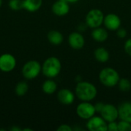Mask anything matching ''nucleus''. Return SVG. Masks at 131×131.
I'll use <instances>...</instances> for the list:
<instances>
[{
  "label": "nucleus",
  "mask_w": 131,
  "mask_h": 131,
  "mask_svg": "<svg viewBox=\"0 0 131 131\" xmlns=\"http://www.w3.org/2000/svg\"><path fill=\"white\" fill-rule=\"evenodd\" d=\"M41 72V64L35 60L27 61L21 68V74L27 80H33L36 78Z\"/></svg>",
  "instance_id": "20e7f679"
},
{
  "label": "nucleus",
  "mask_w": 131,
  "mask_h": 131,
  "mask_svg": "<svg viewBox=\"0 0 131 131\" xmlns=\"http://www.w3.org/2000/svg\"><path fill=\"white\" fill-rule=\"evenodd\" d=\"M87 129L90 131H107V122L101 116H93L88 120Z\"/></svg>",
  "instance_id": "6e6552de"
},
{
  "label": "nucleus",
  "mask_w": 131,
  "mask_h": 131,
  "mask_svg": "<svg viewBox=\"0 0 131 131\" xmlns=\"http://www.w3.org/2000/svg\"><path fill=\"white\" fill-rule=\"evenodd\" d=\"M117 86L120 91L123 92H127L131 89V82L127 78H121Z\"/></svg>",
  "instance_id": "412c9836"
},
{
  "label": "nucleus",
  "mask_w": 131,
  "mask_h": 131,
  "mask_svg": "<svg viewBox=\"0 0 131 131\" xmlns=\"http://www.w3.org/2000/svg\"><path fill=\"white\" fill-rule=\"evenodd\" d=\"M8 7L13 11H19L23 9V0H9Z\"/></svg>",
  "instance_id": "4be33fe9"
},
{
  "label": "nucleus",
  "mask_w": 131,
  "mask_h": 131,
  "mask_svg": "<svg viewBox=\"0 0 131 131\" xmlns=\"http://www.w3.org/2000/svg\"><path fill=\"white\" fill-rule=\"evenodd\" d=\"M104 14L99 8L91 9L85 16V23L90 28L101 27L104 23Z\"/></svg>",
  "instance_id": "39448f33"
},
{
  "label": "nucleus",
  "mask_w": 131,
  "mask_h": 131,
  "mask_svg": "<svg viewBox=\"0 0 131 131\" xmlns=\"http://www.w3.org/2000/svg\"><path fill=\"white\" fill-rule=\"evenodd\" d=\"M75 96L81 101H91L97 95V89L94 84L91 82L81 81L77 83L75 90Z\"/></svg>",
  "instance_id": "f257e3e1"
},
{
  "label": "nucleus",
  "mask_w": 131,
  "mask_h": 131,
  "mask_svg": "<svg viewBox=\"0 0 131 131\" xmlns=\"http://www.w3.org/2000/svg\"><path fill=\"white\" fill-rule=\"evenodd\" d=\"M118 113L120 120L131 123V102L126 101L121 104L118 107Z\"/></svg>",
  "instance_id": "4468645a"
},
{
  "label": "nucleus",
  "mask_w": 131,
  "mask_h": 131,
  "mask_svg": "<svg viewBox=\"0 0 131 131\" xmlns=\"http://www.w3.org/2000/svg\"><path fill=\"white\" fill-rule=\"evenodd\" d=\"M2 0H0V8L2 6Z\"/></svg>",
  "instance_id": "7c9ffc66"
},
{
  "label": "nucleus",
  "mask_w": 131,
  "mask_h": 131,
  "mask_svg": "<svg viewBox=\"0 0 131 131\" xmlns=\"http://www.w3.org/2000/svg\"><path fill=\"white\" fill-rule=\"evenodd\" d=\"M118 124V131H130L131 130V123L120 120L117 122Z\"/></svg>",
  "instance_id": "5701e85b"
},
{
  "label": "nucleus",
  "mask_w": 131,
  "mask_h": 131,
  "mask_svg": "<svg viewBox=\"0 0 131 131\" xmlns=\"http://www.w3.org/2000/svg\"><path fill=\"white\" fill-rule=\"evenodd\" d=\"M99 81L105 87L113 88L117 85L121 78L117 70L113 68L107 67L103 68L99 73Z\"/></svg>",
  "instance_id": "7ed1b4c3"
},
{
  "label": "nucleus",
  "mask_w": 131,
  "mask_h": 131,
  "mask_svg": "<svg viewBox=\"0 0 131 131\" xmlns=\"http://www.w3.org/2000/svg\"><path fill=\"white\" fill-rule=\"evenodd\" d=\"M88 26L87 25V24L84 22V23H81L79 25H78V31H80V32H81V31H85L86 30V28H88Z\"/></svg>",
  "instance_id": "c85d7f7f"
},
{
  "label": "nucleus",
  "mask_w": 131,
  "mask_h": 131,
  "mask_svg": "<svg viewBox=\"0 0 131 131\" xmlns=\"http://www.w3.org/2000/svg\"><path fill=\"white\" fill-rule=\"evenodd\" d=\"M94 55L95 59L101 63H105V62L108 61L110 59L109 51L105 48H103V47L97 48L94 51Z\"/></svg>",
  "instance_id": "6ab92c4d"
},
{
  "label": "nucleus",
  "mask_w": 131,
  "mask_h": 131,
  "mask_svg": "<svg viewBox=\"0 0 131 131\" xmlns=\"http://www.w3.org/2000/svg\"><path fill=\"white\" fill-rule=\"evenodd\" d=\"M61 71V62L54 56H51L45 60L41 64V72L47 78H56Z\"/></svg>",
  "instance_id": "f03ea898"
},
{
  "label": "nucleus",
  "mask_w": 131,
  "mask_h": 131,
  "mask_svg": "<svg viewBox=\"0 0 131 131\" xmlns=\"http://www.w3.org/2000/svg\"><path fill=\"white\" fill-rule=\"evenodd\" d=\"M96 113L94 105L90 101H81L76 107L77 115L83 120L88 121L94 116Z\"/></svg>",
  "instance_id": "423d86ee"
},
{
  "label": "nucleus",
  "mask_w": 131,
  "mask_h": 131,
  "mask_svg": "<svg viewBox=\"0 0 131 131\" xmlns=\"http://www.w3.org/2000/svg\"><path fill=\"white\" fill-rule=\"evenodd\" d=\"M73 128L68 124H61L58 128L57 131H72Z\"/></svg>",
  "instance_id": "bb28decb"
},
{
  "label": "nucleus",
  "mask_w": 131,
  "mask_h": 131,
  "mask_svg": "<svg viewBox=\"0 0 131 131\" xmlns=\"http://www.w3.org/2000/svg\"><path fill=\"white\" fill-rule=\"evenodd\" d=\"M124 51L125 52L131 57V38L127 39L124 43Z\"/></svg>",
  "instance_id": "a878e982"
},
{
  "label": "nucleus",
  "mask_w": 131,
  "mask_h": 131,
  "mask_svg": "<svg viewBox=\"0 0 131 131\" xmlns=\"http://www.w3.org/2000/svg\"><path fill=\"white\" fill-rule=\"evenodd\" d=\"M100 114L107 123L116 121L119 118L118 107L111 104H104Z\"/></svg>",
  "instance_id": "1a4fd4ad"
},
{
  "label": "nucleus",
  "mask_w": 131,
  "mask_h": 131,
  "mask_svg": "<svg viewBox=\"0 0 131 131\" xmlns=\"http://www.w3.org/2000/svg\"><path fill=\"white\" fill-rule=\"evenodd\" d=\"M104 105V103H102V102H98V103L95 104H94V107H95L96 112L100 114V112L101 111V110H102V108H103Z\"/></svg>",
  "instance_id": "cd10ccee"
},
{
  "label": "nucleus",
  "mask_w": 131,
  "mask_h": 131,
  "mask_svg": "<svg viewBox=\"0 0 131 131\" xmlns=\"http://www.w3.org/2000/svg\"><path fill=\"white\" fill-rule=\"evenodd\" d=\"M92 38L97 42H104L108 38V32L107 28L101 27L95 28L91 31Z\"/></svg>",
  "instance_id": "2eb2a0df"
},
{
  "label": "nucleus",
  "mask_w": 131,
  "mask_h": 131,
  "mask_svg": "<svg viewBox=\"0 0 131 131\" xmlns=\"http://www.w3.org/2000/svg\"><path fill=\"white\" fill-rule=\"evenodd\" d=\"M51 11L53 14L57 16H64L70 12L69 2H68L66 0H57L53 3L51 6Z\"/></svg>",
  "instance_id": "f8f14e48"
},
{
  "label": "nucleus",
  "mask_w": 131,
  "mask_h": 131,
  "mask_svg": "<svg viewBox=\"0 0 131 131\" xmlns=\"http://www.w3.org/2000/svg\"><path fill=\"white\" fill-rule=\"evenodd\" d=\"M28 88H29L28 84L26 81H21L15 85V93L18 97H23L28 91Z\"/></svg>",
  "instance_id": "aec40b11"
},
{
  "label": "nucleus",
  "mask_w": 131,
  "mask_h": 131,
  "mask_svg": "<svg viewBox=\"0 0 131 131\" xmlns=\"http://www.w3.org/2000/svg\"><path fill=\"white\" fill-rule=\"evenodd\" d=\"M75 94L68 88H62L58 91L57 98L58 101L64 105L72 104L75 100Z\"/></svg>",
  "instance_id": "ddd939ff"
},
{
  "label": "nucleus",
  "mask_w": 131,
  "mask_h": 131,
  "mask_svg": "<svg viewBox=\"0 0 131 131\" xmlns=\"http://www.w3.org/2000/svg\"><path fill=\"white\" fill-rule=\"evenodd\" d=\"M43 0H23V9L29 12H35L42 5Z\"/></svg>",
  "instance_id": "f3484780"
},
{
  "label": "nucleus",
  "mask_w": 131,
  "mask_h": 131,
  "mask_svg": "<svg viewBox=\"0 0 131 131\" xmlns=\"http://www.w3.org/2000/svg\"><path fill=\"white\" fill-rule=\"evenodd\" d=\"M41 89L45 94L51 95L56 92V91L58 89V84L53 80V78H48L42 84Z\"/></svg>",
  "instance_id": "a211bd4d"
},
{
  "label": "nucleus",
  "mask_w": 131,
  "mask_h": 131,
  "mask_svg": "<svg viewBox=\"0 0 131 131\" xmlns=\"http://www.w3.org/2000/svg\"><path fill=\"white\" fill-rule=\"evenodd\" d=\"M107 131H118V124L117 121L107 123Z\"/></svg>",
  "instance_id": "b1692460"
},
{
  "label": "nucleus",
  "mask_w": 131,
  "mask_h": 131,
  "mask_svg": "<svg viewBox=\"0 0 131 131\" xmlns=\"http://www.w3.org/2000/svg\"><path fill=\"white\" fill-rule=\"evenodd\" d=\"M17 61L14 55L5 53L0 55V71L5 73L12 71L16 67Z\"/></svg>",
  "instance_id": "0eeeda50"
},
{
  "label": "nucleus",
  "mask_w": 131,
  "mask_h": 131,
  "mask_svg": "<svg viewBox=\"0 0 131 131\" xmlns=\"http://www.w3.org/2000/svg\"><path fill=\"white\" fill-rule=\"evenodd\" d=\"M68 2H69V3H76V2H78L79 0H66Z\"/></svg>",
  "instance_id": "c756f323"
},
{
  "label": "nucleus",
  "mask_w": 131,
  "mask_h": 131,
  "mask_svg": "<svg viewBox=\"0 0 131 131\" xmlns=\"http://www.w3.org/2000/svg\"><path fill=\"white\" fill-rule=\"evenodd\" d=\"M68 42L69 46L74 50H80L85 45L84 35L80 31H73L68 35Z\"/></svg>",
  "instance_id": "9d476101"
},
{
  "label": "nucleus",
  "mask_w": 131,
  "mask_h": 131,
  "mask_svg": "<svg viewBox=\"0 0 131 131\" xmlns=\"http://www.w3.org/2000/svg\"><path fill=\"white\" fill-rule=\"evenodd\" d=\"M116 34H117V36L120 38H126L127 35V30L123 28H119L117 31H116Z\"/></svg>",
  "instance_id": "393cba45"
},
{
  "label": "nucleus",
  "mask_w": 131,
  "mask_h": 131,
  "mask_svg": "<svg viewBox=\"0 0 131 131\" xmlns=\"http://www.w3.org/2000/svg\"><path fill=\"white\" fill-rule=\"evenodd\" d=\"M105 28L110 31H117L121 25V18L114 13H109L107 15H104V23Z\"/></svg>",
  "instance_id": "9b49d317"
},
{
  "label": "nucleus",
  "mask_w": 131,
  "mask_h": 131,
  "mask_svg": "<svg viewBox=\"0 0 131 131\" xmlns=\"http://www.w3.org/2000/svg\"><path fill=\"white\" fill-rule=\"evenodd\" d=\"M48 41L54 45H60L64 41V36L62 33L58 30H51L47 35Z\"/></svg>",
  "instance_id": "dca6fc26"
}]
</instances>
